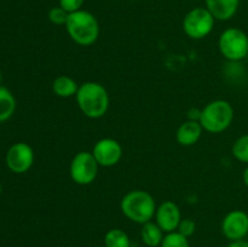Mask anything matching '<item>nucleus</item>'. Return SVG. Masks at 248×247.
Returning a JSON list of instances; mask_svg holds the SVG:
<instances>
[{
    "label": "nucleus",
    "mask_w": 248,
    "mask_h": 247,
    "mask_svg": "<svg viewBox=\"0 0 248 247\" xmlns=\"http://www.w3.org/2000/svg\"><path fill=\"white\" fill-rule=\"evenodd\" d=\"M120 208L126 218L143 225L155 217L157 207L152 194L144 190H131L121 200Z\"/></svg>",
    "instance_id": "f03ea898"
},
{
    "label": "nucleus",
    "mask_w": 248,
    "mask_h": 247,
    "mask_svg": "<svg viewBox=\"0 0 248 247\" xmlns=\"http://www.w3.org/2000/svg\"><path fill=\"white\" fill-rule=\"evenodd\" d=\"M1 80H2V75H1V72H0V82H1Z\"/></svg>",
    "instance_id": "a878e982"
},
{
    "label": "nucleus",
    "mask_w": 248,
    "mask_h": 247,
    "mask_svg": "<svg viewBox=\"0 0 248 247\" xmlns=\"http://www.w3.org/2000/svg\"><path fill=\"white\" fill-rule=\"evenodd\" d=\"M160 247H190V245L188 237L179 234L178 232H172L165 235Z\"/></svg>",
    "instance_id": "6ab92c4d"
},
{
    "label": "nucleus",
    "mask_w": 248,
    "mask_h": 247,
    "mask_svg": "<svg viewBox=\"0 0 248 247\" xmlns=\"http://www.w3.org/2000/svg\"><path fill=\"white\" fill-rule=\"evenodd\" d=\"M220 228L230 242L245 240L248 235V213L242 210L230 211L223 218Z\"/></svg>",
    "instance_id": "1a4fd4ad"
},
{
    "label": "nucleus",
    "mask_w": 248,
    "mask_h": 247,
    "mask_svg": "<svg viewBox=\"0 0 248 247\" xmlns=\"http://www.w3.org/2000/svg\"><path fill=\"white\" fill-rule=\"evenodd\" d=\"M84 4V0H60V6L64 9L68 14L79 11Z\"/></svg>",
    "instance_id": "4be33fe9"
},
{
    "label": "nucleus",
    "mask_w": 248,
    "mask_h": 247,
    "mask_svg": "<svg viewBox=\"0 0 248 247\" xmlns=\"http://www.w3.org/2000/svg\"><path fill=\"white\" fill-rule=\"evenodd\" d=\"M235 111L232 103L225 99L210 102L201 110L200 120L202 128L210 133H222L232 126Z\"/></svg>",
    "instance_id": "20e7f679"
},
{
    "label": "nucleus",
    "mask_w": 248,
    "mask_h": 247,
    "mask_svg": "<svg viewBox=\"0 0 248 247\" xmlns=\"http://www.w3.org/2000/svg\"><path fill=\"white\" fill-rule=\"evenodd\" d=\"M98 167V162L92 153L80 152L70 162V178L79 185H89L97 178Z\"/></svg>",
    "instance_id": "0eeeda50"
},
{
    "label": "nucleus",
    "mask_w": 248,
    "mask_h": 247,
    "mask_svg": "<svg viewBox=\"0 0 248 247\" xmlns=\"http://www.w3.org/2000/svg\"><path fill=\"white\" fill-rule=\"evenodd\" d=\"M47 16L51 23L56 24V26H63V24L65 26L69 14H68L64 9L58 6V7H52V9L48 11Z\"/></svg>",
    "instance_id": "aec40b11"
},
{
    "label": "nucleus",
    "mask_w": 248,
    "mask_h": 247,
    "mask_svg": "<svg viewBox=\"0 0 248 247\" xmlns=\"http://www.w3.org/2000/svg\"><path fill=\"white\" fill-rule=\"evenodd\" d=\"M65 29L70 39L81 46L92 45L96 43L99 35L98 21L91 12L85 10L69 14Z\"/></svg>",
    "instance_id": "7ed1b4c3"
},
{
    "label": "nucleus",
    "mask_w": 248,
    "mask_h": 247,
    "mask_svg": "<svg viewBox=\"0 0 248 247\" xmlns=\"http://www.w3.org/2000/svg\"><path fill=\"white\" fill-rule=\"evenodd\" d=\"M232 153L235 159L248 165V133L242 135L234 142Z\"/></svg>",
    "instance_id": "a211bd4d"
},
{
    "label": "nucleus",
    "mask_w": 248,
    "mask_h": 247,
    "mask_svg": "<svg viewBox=\"0 0 248 247\" xmlns=\"http://www.w3.org/2000/svg\"><path fill=\"white\" fill-rule=\"evenodd\" d=\"M240 0H206V9L218 21L232 18L239 9Z\"/></svg>",
    "instance_id": "f8f14e48"
},
{
    "label": "nucleus",
    "mask_w": 248,
    "mask_h": 247,
    "mask_svg": "<svg viewBox=\"0 0 248 247\" xmlns=\"http://www.w3.org/2000/svg\"><path fill=\"white\" fill-rule=\"evenodd\" d=\"M155 220L164 232H176L182 220L181 210L173 201H164L156 208Z\"/></svg>",
    "instance_id": "9b49d317"
},
{
    "label": "nucleus",
    "mask_w": 248,
    "mask_h": 247,
    "mask_svg": "<svg viewBox=\"0 0 248 247\" xmlns=\"http://www.w3.org/2000/svg\"><path fill=\"white\" fill-rule=\"evenodd\" d=\"M106 247H131L128 235L121 229H110L104 236Z\"/></svg>",
    "instance_id": "f3484780"
},
{
    "label": "nucleus",
    "mask_w": 248,
    "mask_h": 247,
    "mask_svg": "<svg viewBox=\"0 0 248 247\" xmlns=\"http://www.w3.org/2000/svg\"><path fill=\"white\" fill-rule=\"evenodd\" d=\"M94 159L102 167L115 166L123 156V148L120 143L113 138H102L92 149Z\"/></svg>",
    "instance_id": "9d476101"
},
{
    "label": "nucleus",
    "mask_w": 248,
    "mask_h": 247,
    "mask_svg": "<svg viewBox=\"0 0 248 247\" xmlns=\"http://www.w3.org/2000/svg\"><path fill=\"white\" fill-rule=\"evenodd\" d=\"M242 179H244L245 185H246L248 188V165H247L246 169L244 170V173H242Z\"/></svg>",
    "instance_id": "393cba45"
},
{
    "label": "nucleus",
    "mask_w": 248,
    "mask_h": 247,
    "mask_svg": "<svg viewBox=\"0 0 248 247\" xmlns=\"http://www.w3.org/2000/svg\"><path fill=\"white\" fill-rule=\"evenodd\" d=\"M164 232L161 228L154 222H148L143 224L142 230H140V237L144 245L148 247H159L161 246V242L164 240Z\"/></svg>",
    "instance_id": "2eb2a0df"
},
{
    "label": "nucleus",
    "mask_w": 248,
    "mask_h": 247,
    "mask_svg": "<svg viewBox=\"0 0 248 247\" xmlns=\"http://www.w3.org/2000/svg\"><path fill=\"white\" fill-rule=\"evenodd\" d=\"M16 110V98L9 89L0 86V124L9 120Z\"/></svg>",
    "instance_id": "dca6fc26"
},
{
    "label": "nucleus",
    "mask_w": 248,
    "mask_h": 247,
    "mask_svg": "<svg viewBox=\"0 0 248 247\" xmlns=\"http://www.w3.org/2000/svg\"><path fill=\"white\" fill-rule=\"evenodd\" d=\"M75 97L79 109L90 119H99L106 115L110 104L106 87L96 81H87L80 85Z\"/></svg>",
    "instance_id": "f257e3e1"
},
{
    "label": "nucleus",
    "mask_w": 248,
    "mask_h": 247,
    "mask_svg": "<svg viewBox=\"0 0 248 247\" xmlns=\"http://www.w3.org/2000/svg\"><path fill=\"white\" fill-rule=\"evenodd\" d=\"M196 230V225L194 220H191L190 218H184L181 220L178 228H177L176 232H178L179 234L184 235L186 237H190L191 235H194Z\"/></svg>",
    "instance_id": "412c9836"
},
{
    "label": "nucleus",
    "mask_w": 248,
    "mask_h": 247,
    "mask_svg": "<svg viewBox=\"0 0 248 247\" xmlns=\"http://www.w3.org/2000/svg\"><path fill=\"white\" fill-rule=\"evenodd\" d=\"M0 195H1V183H0Z\"/></svg>",
    "instance_id": "bb28decb"
},
{
    "label": "nucleus",
    "mask_w": 248,
    "mask_h": 247,
    "mask_svg": "<svg viewBox=\"0 0 248 247\" xmlns=\"http://www.w3.org/2000/svg\"><path fill=\"white\" fill-rule=\"evenodd\" d=\"M227 247H248V241L246 240H239V241H232Z\"/></svg>",
    "instance_id": "b1692460"
},
{
    "label": "nucleus",
    "mask_w": 248,
    "mask_h": 247,
    "mask_svg": "<svg viewBox=\"0 0 248 247\" xmlns=\"http://www.w3.org/2000/svg\"><path fill=\"white\" fill-rule=\"evenodd\" d=\"M202 126L199 121L188 120L182 124L176 132L177 142L184 147L196 144L202 136Z\"/></svg>",
    "instance_id": "ddd939ff"
},
{
    "label": "nucleus",
    "mask_w": 248,
    "mask_h": 247,
    "mask_svg": "<svg viewBox=\"0 0 248 247\" xmlns=\"http://www.w3.org/2000/svg\"><path fill=\"white\" fill-rule=\"evenodd\" d=\"M218 47L224 58L230 62H240L248 56V35L242 29L228 28L220 34Z\"/></svg>",
    "instance_id": "39448f33"
},
{
    "label": "nucleus",
    "mask_w": 248,
    "mask_h": 247,
    "mask_svg": "<svg viewBox=\"0 0 248 247\" xmlns=\"http://www.w3.org/2000/svg\"><path fill=\"white\" fill-rule=\"evenodd\" d=\"M216 18L206 7H195L186 15L183 19V31L189 38L203 39L212 31Z\"/></svg>",
    "instance_id": "423d86ee"
},
{
    "label": "nucleus",
    "mask_w": 248,
    "mask_h": 247,
    "mask_svg": "<svg viewBox=\"0 0 248 247\" xmlns=\"http://www.w3.org/2000/svg\"><path fill=\"white\" fill-rule=\"evenodd\" d=\"M99 247H106V246H99Z\"/></svg>",
    "instance_id": "cd10ccee"
},
{
    "label": "nucleus",
    "mask_w": 248,
    "mask_h": 247,
    "mask_svg": "<svg viewBox=\"0 0 248 247\" xmlns=\"http://www.w3.org/2000/svg\"><path fill=\"white\" fill-rule=\"evenodd\" d=\"M80 85L75 81L73 77L67 75H61L57 77L52 82V91L56 96L62 97V98H69L77 94Z\"/></svg>",
    "instance_id": "4468645a"
},
{
    "label": "nucleus",
    "mask_w": 248,
    "mask_h": 247,
    "mask_svg": "<svg viewBox=\"0 0 248 247\" xmlns=\"http://www.w3.org/2000/svg\"><path fill=\"white\" fill-rule=\"evenodd\" d=\"M200 115H201V110H199V109H196V108L190 109L188 113L189 120H193V121L200 120Z\"/></svg>",
    "instance_id": "5701e85b"
},
{
    "label": "nucleus",
    "mask_w": 248,
    "mask_h": 247,
    "mask_svg": "<svg viewBox=\"0 0 248 247\" xmlns=\"http://www.w3.org/2000/svg\"><path fill=\"white\" fill-rule=\"evenodd\" d=\"M6 165L14 173H26L34 164L33 148L24 142L12 144L6 153Z\"/></svg>",
    "instance_id": "6e6552de"
}]
</instances>
